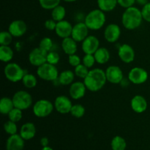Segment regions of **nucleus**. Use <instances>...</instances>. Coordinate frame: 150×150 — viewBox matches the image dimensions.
<instances>
[{
  "label": "nucleus",
  "instance_id": "obj_1",
  "mask_svg": "<svg viewBox=\"0 0 150 150\" xmlns=\"http://www.w3.org/2000/svg\"><path fill=\"white\" fill-rule=\"evenodd\" d=\"M107 81L105 72L100 68H95L89 70L86 77L83 79V83L86 89L91 92L100 90Z\"/></svg>",
  "mask_w": 150,
  "mask_h": 150
},
{
  "label": "nucleus",
  "instance_id": "obj_9",
  "mask_svg": "<svg viewBox=\"0 0 150 150\" xmlns=\"http://www.w3.org/2000/svg\"><path fill=\"white\" fill-rule=\"evenodd\" d=\"M148 79V73L145 69L140 67H135L128 73V80L134 84H142Z\"/></svg>",
  "mask_w": 150,
  "mask_h": 150
},
{
  "label": "nucleus",
  "instance_id": "obj_21",
  "mask_svg": "<svg viewBox=\"0 0 150 150\" xmlns=\"http://www.w3.org/2000/svg\"><path fill=\"white\" fill-rule=\"evenodd\" d=\"M36 134V127L32 122H26L20 129V136L25 141L31 140Z\"/></svg>",
  "mask_w": 150,
  "mask_h": 150
},
{
  "label": "nucleus",
  "instance_id": "obj_38",
  "mask_svg": "<svg viewBox=\"0 0 150 150\" xmlns=\"http://www.w3.org/2000/svg\"><path fill=\"white\" fill-rule=\"evenodd\" d=\"M96 62L94 54H85L82 59V64H84L88 68H91Z\"/></svg>",
  "mask_w": 150,
  "mask_h": 150
},
{
  "label": "nucleus",
  "instance_id": "obj_43",
  "mask_svg": "<svg viewBox=\"0 0 150 150\" xmlns=\"http://www.w3.org/2000/svg\"><path fill=\"white\" fill-rule=\"evenodd\" d=\"M57 22L55 21L54 19H48V20H46L45 21L44 26H45V29H47L48 30L55 31L56 26H57Z\"/></svg>",
  "mask_w": 150,
  "mask_h": 150
},
{
  "label": "nucleus",
  "instance_id": "obj_41",
  "mask_svg": "<svg viewBox=\"0 0 150 150\" xmlns=\"http://www.w3.org/2000/svg\"><path fill=\"white\" fill-rule=\"evenodd\" d=\"M142 13L144 20L150 22V1L143 6L142 9Z\"/></svg>",
  "mask_w": 150,
  "mask_h": 150
},
{
  "label": "nucleus",
  "instance_id": "obj_15",
  "mask_svg": "<svg viewBox=\"0 0 150 150\" xmlns=\"http://www.w3.org/2000/svg\"><path fill=\"white\" fill-rule=\"evenodd\" d=\"M121 35V29L116 23H111L105 27L104 31V38L108 42H117Z\"/></svg>",
  "mask_w": 150,
  "mask_h": 150
},
{
  "label": "nucleus",
  "instance_id": "obj_44",
  "mask_svg": "<svg viewBox=\"0 0 150 150\" xmlns=\"http://www.w3.org/2000/svg\"><path fill=\"white\" fill-rule=\"evenodd\" d=\"M48 144H49V141H48V139L47 137H42L40 139V144L42 145V147L48 146Z\"/></svg>",
  "mask_w": 150,
  "mask_h": 150
},
{
  "label": "nucleus",
  "instance_id": "obj_18",
  "mask_svg": "<svg viewBox=\"0 0 150 150\" xmlns=\"http://www.w3.org/2000/svg\"><path fill=\"white\" fill-rule=\"evenodd\" d=\"M86 87L83 82L76 81L73 82L70 86L69 89V93H70V98L73 100H79L83 98L86 93Z\"/></svg>",
  "mask_w": 150,
  "mask_h": 150
},
{
  "label": "nucleus",
  "instance_id": "obj_2",
  "mask_svg": "<svg viewBox=\"0 0 150 150\" xmlns=\"http://www.w3.org/2000/svg\"><path fill=\"white\" fill-rule=\"evenodd\" d=\"M143 20L142 10L134 6L126 8L122 16L123 26L128 30H134L139 28Z\"/></svg>",
  "mask_w": 150,
  "mask_h": 150
},
{
  "label": "nucleus",
  "instance_id": "obj_7",
  "mask_svg": "<svg viewBox=\"0 0 150 150\" xmlns=\"http://www.w3.org/2000/svg\"><path fill=\"white\" fill-rule=\"evenodd\" d=\"M12 99L15 107L22 111L28 109L32 104V95L26 91H18L14 94Z\"/></svg>",
  "mask_w": 150,
  "mask_h": 150
},
{
  "label": "nucleus",
  "instance_id": "obj_11",
  "mask_svg": "<svg viewBox=\"0 0 150 150\" xmlns=\"http://www.w3.org/2000/svg\"><path fill=\"white\" fill-rule=\"evenodd\" d=\"M89 30L84 22H79L73 26L71 38L76 42H83L89 36Z\"/></svg>",
  "mask_w": 150,
  "mask_h": 150
},
{
  "label": "nucleus",
  "instance_id": "obj_32",
  "mask_svg": "<svg viewBox=\"0 0 150 150\" xmlns=\"http://www.w3.org/2000/svg\"><path fill=\"white\" fill-rule=\"evenodd\" d=\"M70 114L76 118H81L85 114V108L81 104L73 105L70 110Z\"/></svg>",
  "mask_w": 150,
  "mask_h": 150
},
{
  "label": "nucleus",
  "instance_id": "obj_10",
  "mask_svg": "<svg viewBox=\"0 0 150 150\" xmlns=\"http://www.w3.org/2000/svg\"><path fill=\"white\" fill-rule=\"evenodd\" d=\"M107 81L114 84L120 83L124 79L123 72L120 67L117 65H111L105 70Z\"/></svg>",
  "mask_w": 150,
  "mask_h": 150
},
{
  "label": "nucleus",
  "instance_id": "obj_45",
  "mask_svg": "<svg viewBox=\"0 0 150 150\" xmlns=\"http://www.w3.org/2000/svg\"><path fill=\"white\" fill-rule=\"evenodd\" d=\"M136 2L139 3L141 5H145L146 3H148V0H136Z\"/></svg>",
  "mask_w": 150,
  "mask_h": 150
},
{
  "label": "nucleus",
  "instance_id": "obj_12",
  "mask_svg": "<svg viewBox=\"0 0 150 150\" xmlns=\"http://www.w3.org/2000/svg\"><path fill=\"white\" fill-rule=\"evenodd\" d=\"M54 108L57 110V112L60 114H65L70 113L73 104L69 98L64 95H60L55 99L54 101Z\"/></svg>",
  "mask_w": 150,
  "mask_h": 150
},
{
  "label": "nucleus",
  "instance_id": "obj_8",
  "mask_svg": "<svg viewBox=\"0 0 150 150\" xmlns=\"http://www.w3.org/2000/svg\"><path fill=\"white\" fill-rule=\"evenodd\" d=\"M47 51H44L40 47L35 48L29 53V61L32 65L38 67L47 62Z\"/></svg>",
  "mask_w": 150,
  "mask_h": 150
},
{
  "label": "nucleus",
  "instance_id": "obj_33",
  "mask_svg": "<svg viewBox=\"0 0 150 150\" xmlns=\"http://www.w3.org/2000/svg\"><path fill=\"white\" fill-rule=\"evenodd\" d=\"M13 36L9 31H2L0 33V44L1 45H10L13 42Z\"/></svg>",
  "mask_w": 150,
  "mask_h": 150
},
{
  "label": "nucleus",
  "instance_id": "obj_24",
  "mask_svg": "<svg viewBox=\"0 0 150 150\" xmlns=\"http://www.w3.org/2000/svg\"><path fill=\"white\" fill-rule=\"evenodd\" d=\"M75 76H76L75 73H73L71 70H64L59 75L57 80L61 85L67 86V85L72 84L73 83Z\"/></svg>",
  "mask_w": 150,
  "mask_h": 150
},
{
  "label": "nucleus",
  "instance_id": "obj_47",
  "mask_svg": "<svg viewBox=\"0 0 150 150\" xmlns=\"http://www.w3.org/2000/svg\"><path fill=\"white\" fill-rule=\"evenodd\" d=\"M63 1H66V2H73V1H76V0H63Z\"/></svg>",
  "mask_w": 150,
  "mask_h": 150
},
{
  "label": "nucleus",
  "instance_id": "obj_35",
  "mask_svg": "<svg viewBox=\"0 0 150 150\" xmlns=\"http://www.w3.org/2000/svg\"><path fill=\"white\" fill-rule=\"evenodd\" d=\"M89 72V68L83 64H80L79 65L76 66L74 70L75 75L76 76H78L79 78H81V79H84L86 77Z\"/></svg>",
  "mask_w": 150,
  "mask_h": 150
},
{
  "label": "nucleus",
  "instance_id": "obj_36",
  "mask_svg": "<svg viewBox=\"0 0 150 150\" xmlns=\"http://www.w3.org/2000/svg\"><path fill=\"white\" fill-rule=\"evenodd\" d=\"M4 130L10 136L16 134L18 131V127L17 125H16V122L10 121V120L6 122L4 124Z\"/></svg>",
  "mask_w": 150,
  "mask_h": 150
},
{
  "label": "nucleus",
  "instance_id": "obj_27",
  "mask_svg": "<svg viewBox=\"0 0 150 150\" xmlns=\"http://www.w3.org/2000/svg\"><path fill=\"white\" fill-rule=\"evenodd\" d=\"M13 49L10 47V45H1L0 46V59L3 62H9L13 58Z\"/></svg>",
  "mask_w": 150,
  "mask_h": 150
},
{
  "label": "nucleus",
  "instance_id": "obj_23",
  "mask_svg": "<svg viewBox=\"0 0 150 150\" xmlns=\"http://www.w3.org/2000/svg\"><path fill=\"white\" fill-rule=\"evenodd\" d=\"M96 62L98 64H103L108 62L110 59V52L107 48L103 47H100L96 52L94 54Z\"/></svg>",
  "mask_w": 150,
  "mask_h": 150
},
{
  "label": "nucleus",
  "instance_id": "obj_20",
  "mask_svg": "<svg viewBox=\"0 0 150 150\" xmlns=\"http://www.w3.org/2000/svg\"><path fill=\"white\" fill-rule=\"evenodd\" d=\"M130 105L133 111L137 114H142L147 109L148 104L144 97L138 95L132 98Z\"/></svg>",
  "mask_w": 150,
  "mask_h": 150
},
{
  "label": "nucleus",
  "instance_id": "obj_31",
  "mask_svg": "<svg viewBox=\"0 0 150 150\" xmlns=\"http://www.w3.org/2000/svg\"><path fill=\"white\" fill-rule=\"evenodd\" d=\"M40 5L45 10H51L59 5L61 0H38Z\"/></svg>",
  "mask_w": 150,
  "mask_h": 150
},
{
  "label": "nucleus",
  "instance_id": "obj_30",
  "mask_svg": "<svg viewBox=\"0 0 150 150\" xmlns=\"http://www.w3.org/2000/svg\"><path fill=\"white\" fill-rule=\"evenodd\" d=\"M21 81L25 87L28 88V89L35 88L38 83L37 78L35 77V76H34L33 74H31V73H26Z\"/></svg>",
  "mask_w": 150,
  "mask_h": 150
},
{
  "label": "nucleus",
  "instance_id": "obj_4",
  "mask_svg": "<svg viewBox=\"0 0 150 150\" xmlns=\"http://www.w3.org/2000/svg\"><path fill=\"white\" fill-rule=\"evenodd\" d=\"M37 74L40 79L47 81H54L59 77L58 69L54 64L46 62L38 67Z\"/></svg>",
  "mask_w": 150,
  "mask_h": 150
},
{
  "label": "nucleus",
  "instance_id": "obj_42",
  "mask_svg": "<svg viewBox=\"0 0 150 150\" xmlns=\"http://www.w3.org/2000/svg\"><path fill=\"white\" fill-rule=\"evenodd\" d=\"M136 1V0H117L119 5L125 9L133 7Z\"/></svg>",
  "mask_w": 150,
  "mask_h": 150
},
{
  "label": "nucleus",
  "instance_id": "obj_14",
  "mask_svg": "<svg viewBox=\"0 0 150 150\" xmlns=\"http://www.w3.org/2000/svg\"><path fill=\"white\" fill-rule=\"evenodd\" d=\"M118 55L120 59L123 62L129 64V63H131L132 62L134 61L136 54H135L134 49L131 45L125 43L122 44L119 48Z\"/></svg>",
  "mask_w": 150,
  "mask_h": 150
},
{
  "label": "nucleus",
  "instance_id": "obj_19",
  "mask_svg": "<svg viewBox=\"0 0 150 150\" xmlns=\"http://www.w3.org/2000/svg\"><path fill=\"white\" fill-rule=\"evenodd\" d=\"M24 139L20 134H14L10 136L6 142L7 150H23L24 148Z\"/></svg>",
  "mask_w": 150,
  "mask_h": 150
},
{
  "label": "nucleus",
  "instance_id": "obj_37",
  "mask_svg": "<svg viewBox=\"0 0 150 150\" xmlns=\"http://www.w3.org/2000/svg\"><path fill=\"white\" fill-rule=\"evenodd\" d=\"M53 45H54V42H53L52 40H51V38H48V37L42 38L39 44L40 48H41L44 51H47V52H49V51H51Z\"/></svg>",
  "mask_w": 150,
  "mask_h": 150
},
{
  "label": "nucleus",
  "instance_id": "obj_6",
  "mask_svg": "<svg viewBox=\"0 0 150 150\" xmlns=\"http://www.w3.org/2000/svg\"><path fill=\"white\" fill-rule=\"evenodd\" d=\"M54 108V105L45 99H41L37 101L33 105V113L38 118H45L48 117Z\"/></svg>",
  "mask_w": 150,
  "mask_h": 150
},
{
  "label": "nucleus",
  "instance_id": "obj_29",
  "mask_svg": "<svg viewBox=\"0 0 150 150\" xmlns=\"http://www.w3.org/2000/svg\"><path fill=\"white\" fill-rule=\"evenodd\" d=\"M66 15V10L64 7L62 5H58L54 8L51 11V17L55 21L59 22L64 20Z\"/></svg>",
  "mask_w": 150,
  "mask_h": 150
},
{
  "label": "nucleus",
  "instance_id": "obj_22",
  "mask_svg": "<svg viewBox=\"0 0 150 150\" xmlns=\"http://www.w3.org/2000/svg\"><path fill=\"white\" fill-rule=\"evenodd\" d=\"M62 48L64 52L68 56L74 54L77 51V42L71 37L64 38L62 42Z\"/></svg>",
  "mask_w": 150,
  "mask_h": 150
},
{
  "label": "nucleus",
  "instance_id": "obj_40",
  "mask_svg": "<svg viewBox=\"0 0 150 150\" xmlns=\"http://www.w3.org/2000/svg\"><path fill=\"white\" fill-rule=\"evenodd\" d=\"M68 62L70 65L76 67V66L81 64V58L79 57V56L76 55V54H72V55H69Z\"/></svg>",
  "mask_w": 150,
  "mask_h": 150
},
{
  "label": "nucleus",
  "instance_id": "obj_3",
  "mask_svg": "<svg viewBox=\"0 0 150 150\" xmlns=\"http://www.w3.org/2000/svg\"><path fill=\"white\" fill-rule=\"evenodd\" d=\"M106 21L105 12L95 9L89 12L84 18V23L91 30H99L104 26Z\"/></svg>",
  "mask_w": 150,
  "mask_h": 150
},
{
  "label": "nucleus",
  "instance_id": "obj_28",
  "mask_svg": "<svg viewBox=\"0 0 150 150\" xmlns=\"http://www.w3.org/2000/svg\"><path fill=\"white\" fill-rule=\"evenodd\" d=\"M111 146L112 150H125L127 147V143L124 138L117 136L113 138Z\"/></svg>",
  "mask_w": 150,
  "mask_h": 150
},
{
  "label": "nucleus",
  "instance_id": "obj_13",
  "mask_svg": "<svg viewBox=\"0 0 150 150\" xmlns=\"http://www.w3.org/2000/svg\"><path fill=\"white\" fill-rule=\"evenodd\" d=\"M99 48V40L93 35H89L82 42V50L85 54H94Z\"/></svg>",
  "mask_w": 150,
  "mask_h": 150
},
{
  "label": "nucleus",
  "instance_id": "obj_46",
  "mask_svg": "<svg viewBox=\"0 0 150 150\" xmlns=\"http://www.w3.org/2000/svg\"><path fill=\"white\" fill-rule=\"evenodd\" d=\"M41 150H54V149H53L51 147H50V146H44V147H42V149Z\"/></svg>",
  "mask_w": 150,
  "mask_h": 150
},
{
  "label": "nucleus",
  "instance_id": "obj_5",
  "mask_svg": "<svg viewBox=\"0 0 150 150\" xmlns=\"http://www.w3.org/2000/svg\"><path fill=\"white\" fill-rule=\"evenodd\" d=\"M4 73L7 80L16 83L22 81L23 76L26 74L24 70L17 63L12 62L6 64L4 69Z\"/></svg>",
  "mask_w": 150,
  "mask_h": 150
},
{
  "label": "nucleus",
  "instance_id": "obj_25",
  "mask_svg": "<svg viewBox=\"0 0 150 150\" xmlns=\"http://www.w3.org/2000/svg\"><path fill=\"white\" fill-rule=\"evenodd\" d=\"M15 108L12 98L4 97L0 100V112L2 114H8Z\"/></svg>",
  "mask_w": 150,
  "mask_h": 150
},
{
  "label": "nucleus",
  "instance_id": "obj_17",
  "mask_svg": "<svg viewBox=\"0 0 150 150\" xmlns=\"http://www.w3.org/2000/svg\"><path fill=\"white\" fill-rule=\"evenodd\" d=\"M73 27V26L68 21L62 20L61 21L57 22L55 32L57 36L64 39V38L71 37Z\"/></svg>",
  "mask_w": 150,
  "mask_h": 150
},
{
  "label": "nucleus",
  "instance_id": "obj_16",
  "mask_svg": "<svg viewBox=\"0 0 150 150\" xmlns=\"http://www.w3.org/2000/svg\"><path fill=\"white\" fill-rule=\"evenodd\" d=\"M27 30V26L23 20H15L9 25L8 31L13 37L20 38L25 35Z\"/></svg>",
  "mask_w": 150,
  "mask_h": 150
},
{
  "label": "nucleus",
  "instance_id": "obj_26",
  "mask_svg": "<svg viewBox=\"0 0 150 150\" xmlns=\"http://www.w3.org/2000/svg\"><path fill=\"white\" fill-rule=\"evenodd\" d=\"M117 4V0H98V7L105 13L114 10Z\"/></svg>",
  "mask_w": 150,
  "mask_h": 150
},
{
  "label": "nucleus",
  "instance_id": "obj_39",
  "mask_svg": "<svg viewBox=\"0 0 150 150\" xmlns=\"http://www.w3.org/2000/svg\"><path fill=\"white\" fill-rule=\"evenodd\" d=\"M59 60L60 57L58 53L52 51L48 52V55H47V62L56 65L57 64H58Z\"/></svg>",
  "mask_w": 150,
  "mask_h": 150
},
{
  "label": "nucleus",
  "instance_id": "obj_34",
  "mask_svg": "<svg viewBox=\"0 0 150 150\" xmlns=\"http://www.w3.org/2000/svg\"><path fill=\"white\" fill-rule=\"evenodd\" d=\"M7 115H8L9 120L15 122H19L22 119L23 112H22V110L15 107Z\"/></svg>",
  "mask_w": 150,
  "mask_h": 150
}]
</instances>
